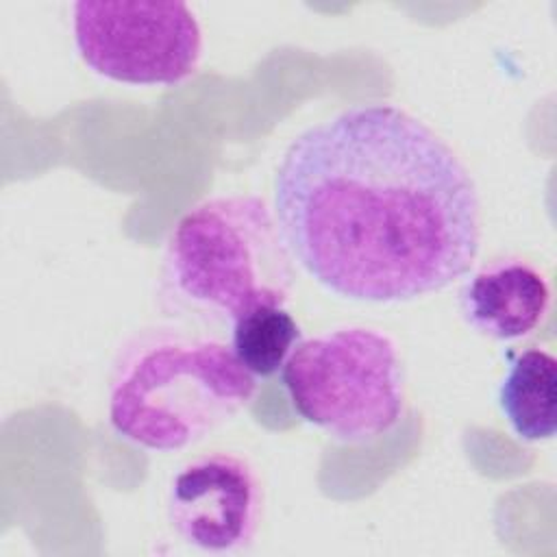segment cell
Listing matches in <instances>:
<instances>
[{
  "instance_id": "cell-2",
  "label": "cell",
  "mask_w": 557,
  "mask_h": 557,
  "mask_svg": "<svg viewBox=\"0 0 557 557\" xmlns=\"http://www.w3.org/2000/svg\"><path fill=\"white\" fill-rule=\"evenodd\" d=\"M257 381L215 337L144 329L115 355L109 376V422L126 442L183 450L235 418Z\"/></svg>"
},
{
  "instance_id": "cell-6",
  "label": "cell",
  "mask_w": 557,
  "mask_h": 557,
  "mask_svg": "<svg viewBox=\"0 0 557 557\" xmlns=\"http://www.w3.org/2000/svg\"><path fill=\"white\" fill-rule=\"evenodd\" d=\"M263 516V487L242 455L213 450L187 461L170 483L168 520L174 533L207 553L252 544Z\"/></svg>"
},
{
  "instance_id": "cell-4",
  "label": "cell",
  "mask_w": 557,
  "mask_h": 557,
  "mask_svg": "<svg viewBox=\"0 0 557 557\" xmlns=\"http://www.w3.org/2000/svg\"><path fill=\"white\" fill-rule=\"evenodd\" d=\"M281 381L294 411L342 444L387 433L405 407V374L394 339L376 329L344 326L292 350Z\"/></svg>"
},
{
  "instance_id": "cell-3",
  "label": "cell",
  "mask_w": 557,
  "mask_h": 557,
  "mask_svg": "<svg viewBox=\"0 0 557 557\" xmlns=\"http://www.w3.org/2000/svg\"><path fill=\"white\" fill-rule=\"evenodd\" d=\"M159 278L172 315L233 326L257 307H283L296 274L274 211L259 196L237 194L205 200L178 218Z\"/></svg>"
},
{
  "instance_id": "cell-5",
  "label": "cell",
  "mask_w": 557,
  "mask_h": 557,
  "mask_svg": "<svg viewBox=\"0 0 557 557\" xmlns=\"http://www.w3.org/2000/svg\"><path fill=\"white\" fill-rule=\"evenodd\" d=\"M74 41L100 76L131 85H178L202 54L200 26L185 2L81 0Z\"/></svg>"
},
{
  "instance_id": "cell-8",
  "label": "cell",
  "mask_w": 557,
  "mask_h": 557,
  "mask_svg": "<svg viewBox=\"0 0 557 557\" xmlns=\"http://www.w3.org/2000/svg\"><path fill=\"white\" fill-rule=\"evenodd\" d=\"M557 361L544 348H527L511 357L498 387V405L524 442H542L555 435Z\"/></svg>"
},
{
  "instance_id": "cell-9",
  "label": "cell",
  "mask_w": 557,
  "mask_h": 557,
  "mask_svg": "<svg viewBox=\"0 0 557 557\" xmlns=\"http://www.w3.org/2000/svg\"><path fill=\"white\" fill-rule=\"evenodd\" d=\"M300 339L298 322L281 305L257 307L239 315L231 331V348L237 361L255 376L276 374Z\"/></svg>"
},
{
  "instance_id": "cell-7",
  "label": "cell",
  "mask_w": 557,
  "mask_h": 557,
  "mask_svg": "<svg viewBox=\"0 0 557 557\" xmlns=\"http://www.w3.org/2000/svg\"><path fill=\"white\" fill-rule=\"evenodd\" d=\"M550 307L544 274L524 259L503 257L481 265L459 289L466 324L483 337L511 342L535 331Z\"/></svg>"
},
{
  "instance_id": "cell-1",
  "label": "cell",
  "mask_w": 557,
  "mask_h": 557,
  "mask_svg": "<svg viewBox=\"0 0 557 557\" xmlns=\"http://www.w3.org/2000/svg\"><path fill=\"white\" fill-rule=\"evenodd\" d=\"M274 218L318 285L361 302L440 292L481 244L472 174L394 104H355L302 131L274 174Z\"/></svg>"
}]
</instances>
